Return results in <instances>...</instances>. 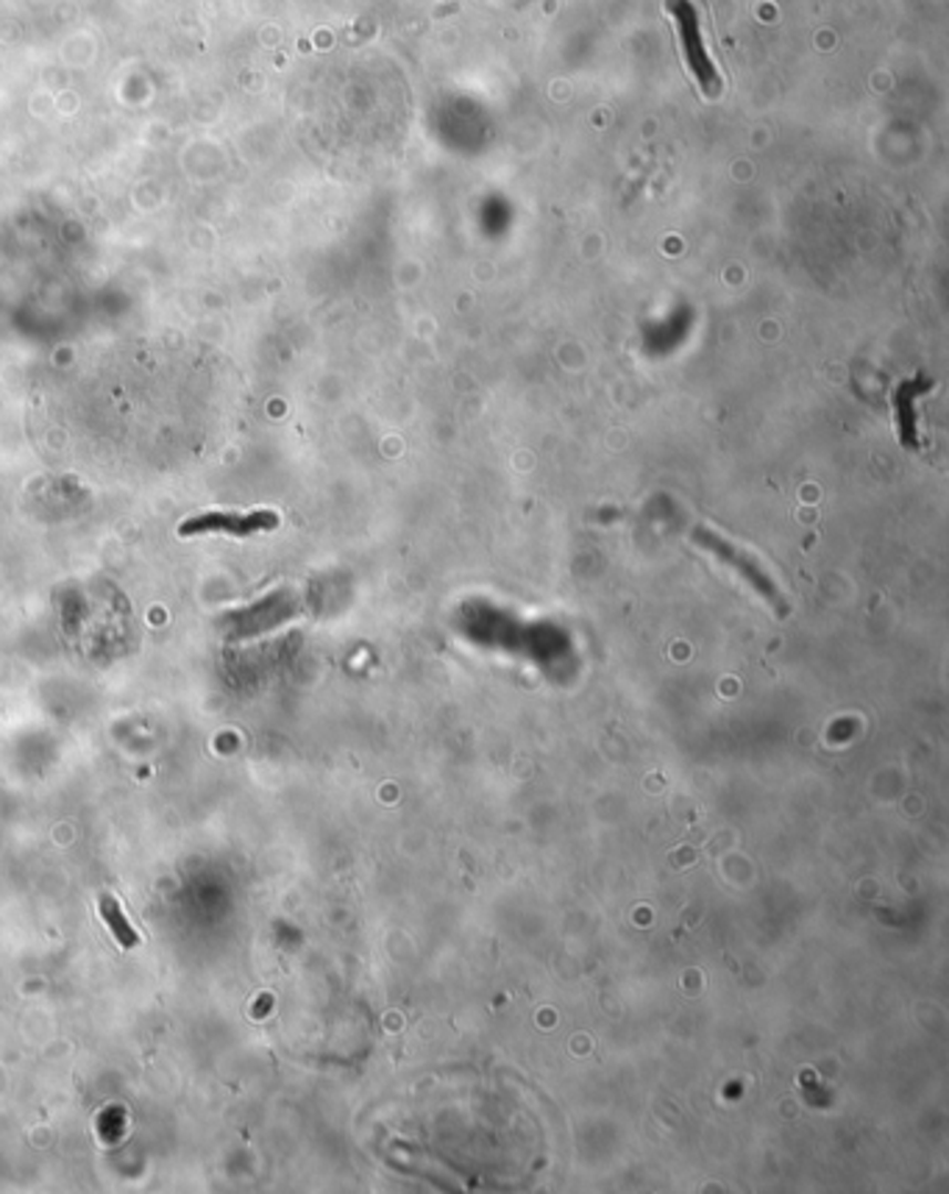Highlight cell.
I'll use <instances>...</instances> for the list:
<instances>
[{"label":"cell","instance_id":"obj_3","mask_svg":"<svg viewBox=\"0 0 949 1194\" xmlns=\"http://www.w3.org/2000/svg\"><path fill=\"white\" fill-rule=\"evenodd\" d=\"M101 916H103V922L110 925V930L115 933L121 947H137V941H140L137 933H134V927L126 922V916H123L117 899L110 897V894H103L101 897Z\"/></svg>","mask_w":949,"mask_h":1194},{"label":"cell","instance_id":"obj_1","mask_svg":"<svg viewBox=\"0 0 949 1194\" xmlns=\"http://www.w3.org/2000/svg\"><path fill=\"white\" fill-rule=\"evenodd\" d=\"M693 541L702 546L704 552H710V555L719 557L724 566L735 568L741 577L746 579V583L752 585V588L757 590V594L763 596V599L769 601V605L774 607V610L780 613V616H785L788 613V605H785V596L780 594L777 583H774L772 574L766 572V568L761 566V560H757L755 555H750L746 549H741V546H735L732 541H726V537H721L719 532L708 529V526H697L693 529Z\"/></svg>","mask_w":949,"mask_h":1194},{"label":"cell","instance_id":"obj_2","mask_svg":"<svg viewBox=\"0 0 949 1194\" xmlns=\"http://www.w3.org/2000/svg\"><path fill=\"white\" fill-rule=\"evenodd\" d=\"M276 524V518L270 513H251V515H200V518L187 521L182 526V535H193V532H231V535H248V532L257 529H270Z\"/></svg>","mask_w":949,"mask_h":1194}]
</instances>
